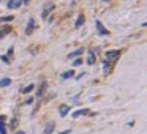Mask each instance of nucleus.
I'll return each mask as SVG.
<instances>
[{"label": "nucleus", "mask_w": 147, "mask_h": 134, "mask_svg": "<svg viewBox=\"0 0 147 134\" xmlns=\"http://www.w3.org/2000/svg\"><path fill=\"white\" fill-rule=\"evenodd\" d=\"M120 54H122L120 51H108L106 52V59L109 60V62H114V60H117L120 57Z\"/></svg>", "instance_id": "obj_1"}, {"label": "nucleus", "mask_w": 147, "mask_h": 134, "mask_svg": "<svg viewBox=\"0 0 147 134\" xmlns=\"http://www.w3.org/2000/svg\"><path fill=\"white\" fill-rule=\"evenodd\" d=\"M21 0H8V3H7V7L10 8V10H16V8H19L21 7Z\"/></svg>", "instance_id": "obj_2"}, {"label": "nucleus", "mask_w": 147, "mask_h": 134, "mask_svg": "<svg viewBox=\"0 0 147 134\" xmlns=\"http://www.w3.org/2000/svg\"><path fill=\"white\" fill-rule=\"evenodd\" d=\"M95 25H96V30H98L100 35H108V30L103 27V24H101L100 21H95Z\"/></svg>", "instance_id": "obj_3"}, {"label": "nucleus", "mask_w": 147, "mask_h": 134, "mask_svg": "<svg viewBox=\"0 0 147 134\" xmlns=\"http://www.w3.org/2000/svg\"><path fill=\"white\" fill-rule=\"evenodd\" d=\"M89 114V109H79L76 112H73V118H78V117H82V115H87Z\"/></svg>", "instance_id": "obj_4"}, {"label": "nucleus", "mask_w": 147, "mask_h": 134, "mask_svg": "<svg viewBox=\"0 0 147 134\" xmlns=\"http://www.w3.org/2000/svg\"><path fill=\"white\" fill-rule=\"evenodd\" d=\"M33 28H35V21H33V19H29V22H27V28H25V33L30 35L32 32H33Z\"/></svg>", "instance_id": "obj_5"}, {"label": "nucleus", "mask_w": 147, "mask_h": 134, "mask_svg": "<svg viewBox=\"0 0 147 134\" xmlns=\"http://www.w3.org/2000/svg\"><path fill=\"white\" fill-rule=\"evenodd\" d=\"M84 21H86V19H84V14H79V16H78V19H76L74 27H76V28H79L82 24H84Z\"/></svg>", "instance_id": "obj_6"}, {"label": "nucleus", "mask_w": 147, "mask_h": 134, "mask_svg": "<svg viewBox=\"0 0 147 134\" xmlns=\"http://www.w3.org/2000/svg\"><path fill=\"white\" fill-rule=\"evenodd\" d=\"M68 112H70V106H67V104L60 106V117H65Z\"/></svg>", "instance_id": "obj_7"}, {"label": "nucleus", "mask_w": 147, "mask_h": 134, "mask_svg": "<svg viewBox=\"0 0 147 134\" xmlns=\"http://www.w3.org/2000/svg\"><path fill=\"white\" fill-rule=\"evenodd\" d=\"M0 134H7V131H5V117L3 115H0Z\"/></svg>", "instance_id": "obj_8"}, {"label": "nucleus", "mask_w": 147, "mask_h": 134, "mask_svg": "<svg viewBox=\"0 0 147 134\" xmlns=\"http://www.w3.org/2000/svg\"><path fill=\"white\" fill-rule=\"evenodd\" d=\"M82 52H84V48H81V49H78V51L71 52V54H70V59H76V57H79Z\"/></svg>", "instance_id": "obj_9"}, {"label": "nucleus", "mask_w": 147, "mask_h": 134, "mask_svg": "<svg viewBox=\"0 0 147 134\" xmlns=\"http://www.w3.org/2000/svg\"><path fill=\"white\" fill-rule=\"evenodd\" d=\"M87 63H89V65H93V63H95V54H93L92 51L89 52V57H87Z\"/></svg>", "instance_id": "obj_10"}, {"label": "nucleus", "mask_w": 147, "mask_h": 134, "mask_svg": "<svg viewBox=\"0 0 147 134\" xmlns=\"http://www.w3.org/2000/svg\"><path fill=\"white\" fill-rule=\"evenodd\" d=\"M45 87H46V82L43 81V82H41V85H40V88H38V92H37V96H38V98L43 95V92H45Z\"/></svg>", "instance_id": "obj_11"}, {"label": "nucleus", "mask_w": 147, "mask_h": 134, "mask_svg": "<svg viewBox=\"0 0 147 134\" xmlns=\"http://www.w3.org/2000/svg\"><path fill=\"white\" fill-rule=\"evenodd\" d=\"M52 131H54V123L51 121V123H48V126L45 128V134H51Z\"/></svg>", "instance_id": "obj_12"}, {"label": "nucleus", "mask_w": 147, "mask_h": 134, "mask_svg": "<svg viewBox=\"0 0 147 134\" xmlns=\"http://www.w3.org/2000/svg\"><path fill=\"white\" fill-rule=\"evenodd\" d=\"M73 76H74L73 71H65L63 74H62V79H70V77H73Z\"/></svg>", "instance_id": "obj_13"}, {"label": "nucleus", "mask_w": 147, "mask_h": 134, "mask_svg": "<svg viewBox=\"0 0 147 134\" xmlns=\"http://www.w3.org/2000/svg\"><path fill=\"white\" fill-rule=\"evenodd\" d=\"M10 84H11V79H8V77L0 81V87H7V85H10Z\"/></svg>", "instance_id": "obj_14"}, {"label": "nucleus", "mask_w": 147, "mask_h": 134, "mask_svg": "<svg viewBox=\"0 0 147 134\" xmlns=\"http://www.w3.org/2000/svg\"><path fill=\"white\" fill-rule=\"evenodd\" d=\"M10 21H13V16H3V17H0V24H2V22H10Z\"/></svg>", "instance_id": "obj_15"}, {"label": "nucleus", "mask_w": 147, "mask_h": 134, "mask_svg": "<svg viewBox=\"0 0 147 134\" xmlns=\"http://www.w3.org/2000/svg\"><path fill=\"white\" fill-rule=\"evenodd\" d=\"M33 88H35V85H33V84H30V85H27L24 90H22V93H30Z\"/></svg>", "instance_id": "obj_16"}, {"label": "nucleus", "mask_w": 147, "mask_h": 134, "mask_svg": "<svg viewBox=\"0 0 147 134\" xmlns=\"http://www.w3.org/2000/svg\"><path fill=\"white\" fill-rule=\"evenodd\" d=\"M10 126H11V128H16V126H17V120H16V118H13V120H11V125H10Z\"/></svg>", "instance_id": "obj_17"}, {"label": "nucleus", "mask_w": 147, "mask_h": 134, "mask_svg": "<svg viewBox=\"0 0 147 134\" xmlns=\"http://www.w3.org/2000/svg\"><path fill=\"white\" fill-rule=\"evenodd\" d=\"M103 66H104V68H103V69H104V73H108V62L103 63Z\"/></svg>", "instance_id": "obj_18"}, {"label": "nucleus", "mask_w": 147, "mask_h": 134, "mask_svg": "<svg viewBox=\"0 0 147 134\" xmlns=\"http://www.w3.org/2000/svg\"><path fill=\"white\" fill-rule=\"evenodd\" d=\"M79 65H81V60H79V59L74 60V66H79Z\"/></svg>", "instance_id": "obj_19"}, {"label": "nucleus", "mask_w": 147, "mask_h": 134, "mask_svg": "<svg viewBox=\"0 0 147 134\" xmlns=\"http://www.w3.org/2000/svg\"><path fill=\"white\" fill-rule=\"evenodd\" d=\"M70 133H71V131H70V129H67V131H62V133H59V134H70Z\"/></svg>", "instance_id": "obj_20"}, {"label": "nucleus", "mask_w": 147, "mask_h": 134, "mask_svg": "<svg viewBox=\"0 0 147 134\" xmlns=\"http://www.w3.org/2000/svg\"><path fill=\"white\" fill-rule=\"evenodd\" d=\"M16 134H24V133H22V131H17V133Z\"/></svg>", "instance_id": "obj_21"}]
</instances>
